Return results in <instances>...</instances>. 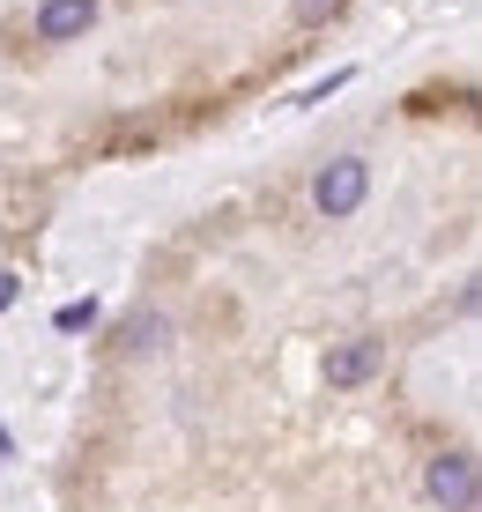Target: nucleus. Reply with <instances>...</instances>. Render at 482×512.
Here are the masks:
<instances>
[{
    "instance_id": "obj_1",
    "label": "nucleus",
    "mask_w": 482,
    "mask_h": 512,
    "mask_svg": "<svg viewBox=\"0 0 482 512\" xmlns=\"http://www.w3.org/2000/svg\"><path fill=\"white\" fill-rule=\"evenodd\" d=\"M423 490H431V505H445V512H475V498H482L475 453H438V461L423 468Z\"/></svg>"
},
{
    "instance_id": "obj_4",
    "label": "nucleus",
    "mask_w": 482,
    "mask_h": 512,
    "mask_svg": "<svg viewBox=\"0 0 482 512\" xmlns=\"http://www.w3.org/2000/svg\"><path fill=\"white\" fill-rule=\"evenodd\" d=\"M89 23H97V0H45V8H38V38H45V45L82 38Z\"/></svg>"
},
{
    "instance_id": "obj_5",
    "label": "nucleus",
    "mask_w": 482,
    "mask_h": 512,
    "mask_svg": "<svg viewBox=\"0 0 482 512\" xmlns=\"http://www.w3.org/2000/svg\"><path fill=\"white\" fill-rule=\"evenodd\" d=\"M334 8H342V0H297V23H327Z\"/></svg>"
},
{
    "instance_id": "obj_2",
    "label": "nucleus",
    "mask_w": 482,
    "mask_h": 512,
    "mask_svg": "<svg viewBox=\"0 0 482 512\" xmlns=\"http://www.w3.org/2000/svg\"><path fill=\"white\" fill-rule=\"evenodd\" d=\"M364 193H371V164H364V156H334V164L319 171L312 201H319V216H356Z\"/></svg>"
},
{
    "instance_id": "obj_3",
    "label": "nucleus",
    "mask_w": 482,
    "mask_h": 512,
    "mask_svg": "<svg viewBox=\"0 0 482 512\" xmlns=\"http://www.w3.org/2000/svg\"><path fill=\"white\" fill-rule=\"evenodd\" d=\"M379 364H386V342H342L327 349V386H364L379 379Z\"/></svg>"
},
{
    "instance_id": "obj_6",
    "label": "nucleus",
    "mask_w": 482,
    "mask_h": 512,
    "mask_svg": "<svg viewBox=\"0 0 482 512\" xmlns=\"http://www.w3.org/2000/svg\"><path fill=\"white\" fill-rule=\"evenodd\" d=\"M15 290H23V282H15V275H0V312L15 305Z\"/></svg>"
}]
</instances>
